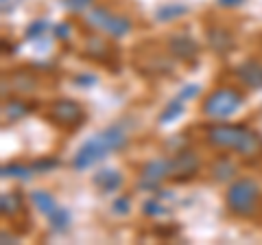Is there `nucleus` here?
Wrapping results in <instances>:
<instances>
[{"label":"nucleus","instance_id":"1","mask_svg":"<svg viewBox=\"0 0 262 245\" xmlns=\"http://www.w3.org/2000/svg\"><path fill=\"white\" fill-rule=\"evenodd\" d=\"M129 145V122L118 120L112 122L79 147L72 156V169L75 171H88L98 162H103L110 153L122 151Z\"/></svg>","mask_w":262,"mask_h":245},{"label":"nucleus","instance_id":"2","mask_svg":"<svg viewBox=\"0 0 262 245\" xmlns=\"http://www.w3.org/2000/svg\"><path fill=\"white\" fill-rule=\"evenodd\" d=\"M206 140L214 149L234 151L243 158H253L262 153V136L247 125L216 122V125H210L206 129Z\"/></svg>","mask_w":262,"mask_h":245},{"label":"nucleus","instance_id":"3","mask_svg":"<svg viewBox=\"0 0 262 245\" xmlns=\"http://www.w3.org/2000/svg\"><path fill=\"white\" fill-rule=\"evenodd\" d=\"M262 189L253 177H236L225 193V206L236 217H249L258 210Z\"/></svg>","mask_w":262,"mask_h":245},{"label":"nucleus","instance_id":"4","mask_svg":"<svg viewBox=\"0 0 262 245\" xmlns=\"http://www.w3.org/2000/svg\"><path fill=\"white\" fill-rule=\"evenodd\" d=\"M245 96L234 88H214L201 103V114L212 120L229 118L243 108Z\"/></svg>","mask_w":262,"mask_h":245},{"label":"nucleus","instance_id":"5","mask_svg":"<svg viewBox=\"0 0 262 245\" xmlns=\"http://www.w3.org/2000/svg\"><path fill=\"white\" fill-rule=\"evenodd\" d=\"M166 177H170V158H153L144 162L140 169V179H138V191H160V184Z\"/></svg>","mask_w":262,"mask_h":245},{"label":"nucleus","instance_id":"6","mask_svg":"<svg viewBox=\"0 0 262 245\" xmlns=\"http://www.w3.org/2000/svg\"><path fill=\"white\" fill-rule=\"evenodd\" d=\"M201 169V160L190 149H179L170 158V179L173 182H190Z\"/></svg>","mask_w":262,"mask_h":245},{"label":"nucleus","instance_id":"7","mask_svg":"<svg viewBox=\"0 0 262 245\" xmlns=\"http://www.w3.org/2000/svg\"><path fill=\"white\" fill-rule=\"evenodd\" d=\"M57 125H63V127H81L85 120V112L83 108L72 101V99H57L51 105V112H48Z\"/></svg>","mask_w":262,"mask_h":245},{"label":"nucleus","instance_id":"8","mask_svg":"<svg viewBox=\"0 0 262 245\" xmlns=\"http://www.w3.org/2000/svg\"><path fill=\"white\" fill-rule=\"evenodd\" d=\"M166 46H168V53L175 57V59L184 62V64H190L199 57L201 48H199V42L186 31H175L173 35H168L166 39Z\"/></svg>","mask_w":262,"mask_h":245},{"label":"nucleus","instance_id":"9","mask_svg":"<svg viewBox=\"0 0 262 245\" xmlns=\"http://www.w3.org/2000/svg\"><path fill=\"white\" fill-rule=\"evenodd\" d=\"M236 79L249 90H262V64L256 59H245L234 70Z\"/></svg>","mask_w":262,"mask_h":245},{"label":"nucleus","instance_id":"10","mask_svg":"<svg viewBox=\"0 0 262 245\" xmlns=\"http://www.w3.org/2000/svg\"><path fill=\"white\" fill-rule=\"evenodd\" d=\"M206 42L210 46V51H214L216 55H229L234 51V35L223 27H208L206 31Z\"/></svg>","mask_w":262,"mask_h":245},{"label":"nucleus","instance_id":"11","mask_svg":"<svg viewBox=\"0 0 262 245\" xmlns=\"http://www.w3.org/2000/svg\"><path fill=\"white\" fill-rule=\"evenodd\" d=\"M92 182L94 186L101 193H116L122 189V184H125V175L120 173L118 169H98L94 177H92Z\"/></svg>","mask_w":262,"mask_h":245},{"label":"nucleus","instance_id":"12","mask_svg":"<svg viewBox=\"0 0 262 245\" xmlns=\"http://www.w3.org/2000/svg\"><path fill=\"white\" fill-rule=\"evenodd\" d=\"M236 173H238V165L229 158V156H219L214 162L210 165V175L214 182L225 184V182H234Z\"/></svg>","mask_w":262,"mask_h":245},{"label":"nucleus","instance_id":"13","mask_svg":"<svg viewBox=\"0 0 262 245\" xmlns=\"http://www.w3.org/2000/svg\"><path fill=\"white\" fill-rule=\"evenodd\" d=\"M83 55L90 57L92 62H98V64H105L114 55L112 46L105 42L101 35H88L85 44H83Z\"/></svg>","mask_w":262,"mask_h":245},{"label":"nucleus","instance_id":"14","mask_svg":"<svg viewBox=\"0 0 262 245\" xmlns=\"http://www.w3.org/2000/svg\"><path fill=\"white\" fill-rule=\"evenodd\" d=\"M9 84H11L13 92H18V94H31L33 90L37 88V79H35V75H33L31 70L18 68V70H13L11 75H9Z\"/></svg>","mask_w":262,"mask_h":245},{"label":"nucleus","instance_id":"15","mask_svg":"<svg viewBox=\"0 0 262 245\" xmlns=\"http://www.w3.org/2000/svg\"><path fill=\"white\" fill-rule=\"evenodd\" d=\"M131 29H134V22H131L127 15L112 13V18L107 20V24H105V29H103V33H107V37H112V39H122L125 35L131 33Z\"/></svg>","mask_w":262,"mask_h":245},{"label":"nucleus","instance_id":"16","mask_svg":"<svg viewBox=\"0 0 262 245\" xmlns=\"http://www.w3.org/2000/svg\"><path fill=\"white\" fill-rule=\"evenodd\" d=\"M112 13H114V11L110 9V7H103V5L90 7V9L85 11V15H83V22H85L88 29H92V31H103L105 24H107V20L112 18Z\"/></svg>","mask_w":262,"mask_h":245},{"label":"nucleus","instance_id":"17","mask_svg":"<svg viewBox=\"0 0 262 245\" xmlns=\"http://www.w3.org/2000/svg\"><path fill=\"white\" fill-rule=\"evenodd\" d=\"M31 201H33V206H35L39 212H42L44 217L53 215V212H55L57 208H59V203H57V199H55L48 191H44V189H35V191H31Z\"/></svg>","mask_w":262,"mask_h":245},{"label":"nucleus","instance_id":"18","mask_svg":"<svg viewBox=\"0 0 262 245\" xmlns=\"http://www.w3.org/2000/svg\"><path fill=\"white\" fill-rule=\"evenodd\" d=\"M188 13V7L184 3H166L155 9V20L158 22H173V20H179L182 15Z\"/></svg>","mask_w":262,"mask_h":245},{"label":"nucleus","instance_id":"19","mask_svg":"<svg viewBox=\"0 0 262 245\" xmlns=\"http://www.w3.org/2000/svg\"><path fill=\"white\" fill-rule=\"evenodd\" d=\"M31 110H33V105H27V101L9 99V101L3 103V116H5V120H9V122H15V120L24 118L27 114H31Z\"/></svg>","mask_w":262,"mask_h":245},{"label":"nucleus","instance_id":"20","mask_svg":"<svg viewBox=\"0 0 262 245\" xmlns=\"http://www.w3.org/2000/svg\"><path fill=\"white\" fill-rule=\"evenodd\" d=\"M184 108H186V103H184L182 99H177V96H175V99L170 101V103H166V108H164V110L160 112L158 122H160V125H168V122L177 120V118L184 114Z\"/></svg>","mask_w":262,"mask_h":245},{"label":"nucleus","instance_id":"21","mask_svg":"<svg viewBox=\"0 0 262 245\" xmlns=\"http://www.w3.org/2000/svg\"><path fill=\"white\" fill-rule=\"evenodd\" d=\"M46 219H48V223H51L53 232H66V230L70 228V223H72L70 210H68V208H63V206H59V208L53 212V215H48Z\"/></svg>","mask_w":262,"mask_h":245},{"label":"nucleus","instance_id":"22","mask_svg":"<svg viewBox=\"0 0 262 245\" xmlns=\"http://www.w3.org/2000/svg\"><path fill=\"white\" fill-rule=\"evenodd\" d=\"M22 197L18 193H5L3 197H0V210H3V215L7 217H13V215H18V212L22 210Z\"/></svg>","mask_w":262,"mask_h":245},{"label":"nucleus","instance_id":"23","mask_svg":"<svg viewBox=\"0 0 262 245\" xmlns=\"http://www.w3.org/2000/svg\"><path fill=\"white\" fill-rule=\"evenodd\" d=\"M35 173L33 167H27V165H20V162H11V165H5L3 167V177H13V179H22L27 182L31 179V175Z\"/></svg>","mask_w":262,"mask_h":245},{"label":"nucleus","instance_id":"24","mask_svg":"<svg viewBox=\"0 0 262 245\" xmlns=\"http://www.w3.org/2000/svg\"><path fill=\"white\" fill-rule=\"evenodd\" d=\"M142 212L144 215H149V217H166L168 215V206L166 203H162L158 197H153V199H146L142 203Z\"/></svg>","mask_w":262,"mask_h":245},{"label":"nucleus","instance_id":"25","mask_svg":"<svg viewBox=\"0 0 262 245\" xmlns=\"http://www.w3.org/2000/svg\"><path fill=\"white\" fill-rule=\"evenodd\" d=\"M48 31V20H44V18H37V20H33L29 27H27V39H31V42H35V39H39V37H44V33Z\"/></svg>","mask_w":262,"mask_h":245},{"label":"nucleus","instance_id":"26","mask_svg":"<svg viewBox=\"0 0 262 245\" xmlns=\"http://www.w3.org/2000/svg\"><path fill=\"white\" fill-rule=\"evenodd\" d=\"M112 212L116 217H127L131 212V197L129 195H120V197H116L112 201Z\"/></svg>","mask_w":262,"mask_h":245},{"label":"nucleus","instance_id":"27","mask_svg":"<svg viewBox=\"0 0 262 245\" xmlns=\"http://www.w3.org/2000/svg\"><path fill=\"white\" fill-rule=\"evenodd\" d=\"M61 5L72 13H85L94 5V0H61Z\"/></svg>","mask_w":262,"mask_h":245},{"label":"nucleus","instance_id":"28","mask_svg":"<svg viewBox=\"0 0 262 245\" xmlns=\"http://www.w3.org/2000/svg\"><path fill=\"white\" fill-rule=\"evenodd\" d=\"M199 92H201V86H199V84H186V86L177 92V99H182V101L186 103V101L194 99V96L199 94Z\"/></svg>","mask_w":262,"mask_h":245},{"label":"nucleus","instance_id":"29","mask_svg":"<svg viewBox=\"0 0 262 245\" xmlns=\"http://www.w3.org/2000/svg\"><path fill=\"white\" fill-rule=\"evenodd\" d=\"M57 165H59V160H55V158H44V160H35L33 162V171L35 173H46V171H53Z\"/></svg>","mask_w":262,"mask_h":245},{"label":"nucleus","instance_id":"30","mask_svg":"<svg viewBox=\"0 0 262 245\" xmlns=\"http://www.w3.org/2000/svg\"><path fill=\"white\" fill-rule=\"evenodd\" d=\"M75 84H77L79 88H92V86L98 84V77L92 75V72H81V75L75 77Z\"/></svg>","mask_w":262,"mask_h":245},{"label":"nucleus","instance_id":"31","mask_svg":"<svg viewBox=\"0 0 262 245\" xmlns=\"http://www.w3.org/2000/svg\"><path fill=\"white\" fill-rule=\"evenodd\" d=\"M53 33L57 39H68L70 33H72V27H70V22H59V24H55V29H53Z\"/></svg>","mask_w":262,"mask_h":245},{"label":"nucleus","instance_id":"32","mask_svg":"<svg viewBox=\"0 0 262 245\" xmlns=\"http://www.w3.org/2000/svg\"><path fill=\"white\" fill-rule=\"evenodd\" d=\"M245 3H247V0H216V5L223 7V9H238Z\"/></svg>","mask_w":262,"mask_h":245},{"label":"nucleus","instance_id":"33","mask_svg":"<svg viewBox=\"0 0 262 245\" xmlns=\"http://www.w3.org/2000/svg\"><path fill=\"white\" fill-rule=\"evenodd\" d=\"M11 3H13V0H3V11H5V13L13 9V5H11Z\"/></svg>","mask_w":262,"mask_h":245}]
</instances>
